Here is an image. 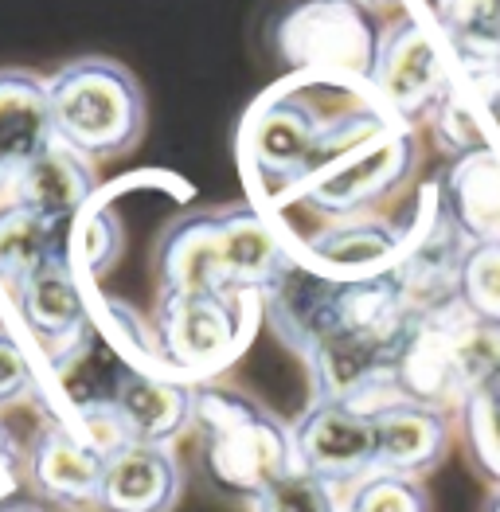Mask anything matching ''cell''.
Returning a JSON list of instances; mask_svg holds the SVG:
<instances>
[{
    "label": "cell",
    "instance_id": "1",
    "mask_svg": "<svg viewBox=\"0 0 500 512\" xmlns=\"http://www.w3.org/2000/svg\"><path fill=\"white\" fill-rule=\"evenodd\" d=\"M262 317L305 360L313 395L375 407L395 395V364L422 313L411 309L399 270L329 278L297 251L262 294Z\"/></svg>",
    "mask_w": 500,
    "mask_h": 512
},
{
    "label": "cell",
    "instance_id": "2",
    "mask_svg": "<svg viewBox=\"0 0 500 512\" xmlns=\"http://www.w3.org/2000/svg\"><path fill=\"white\" fill-rule=\"evenodd\" d=\"M391 110L360 79L293 75L262 90L235 133V161L250 204L282 215L333 153Z\"/></svg>",
    "mask_w": 500,
    "mask_h": 512
},
{
    "label": "cell",
    "instance_id": "3",
    "mask_svg": "<svg viewBox=\"0 0 500 512\" xmlns=\"http://www.w3.org/2000/svg\"><path fill=\"white\" fill-rule=\"evenodd\" d=\"M55 141L86 161H114L145 137V90L110 55H79L47 75Z\"/></svg>",
    "mask_w": 500,
    "mask_h": 512
},
{
    "label": "cell",
    "instance_id": "4",
    "mask_svg": "<svg viewBox=\"0 0 500 512\" xmlns=\"http://www.w3.org/2000/svg\"><path fill=\"white\" fill-rule=\"evenodd\" d=\"M208 477L239 497L262 493L297 466L293 430L235 387L196 384V419Z\"/></svg>",
    "mask_w": 500,
    "mask_h": 512
},
{
    "label": "cell",
    "instance_id": "5",
    "mask_svg": "<svg viewBox=\"0 0 500 512\" xmlns=\"http://www.w3.org/2000/svg\"><path fill=\"white\" fill-rule=\"evenodd\" d=\"M500 368V329L477 321L461 301L422 313L395 364V395L458 411L461 399Z\"/></svg>",
    "mask_w": 500,
    "mask_h": 512
},
{
    "label": "cell",
    "instance_id": "6",
    "mask_svg": "<svg viewBox=\"0 0 500 512\" xmlns=\"http://www.w3.org/2000/svg\"><path fill=\"white\" fill-rule=\"evenodd\" d=\"M418 126L399 122L395 114L356 133L333 153V161L297 192L293 204L325 219L368 215L383 200L399 196L418 169Z\"/></svg>",
    "mask_w": 500,
    "mask_h": 512
},
{
    "label": "cell",
    "instance_id": "7",
    "mask_svg": "<svg viewBox=\"0 0 500 512\" xmlns=\"http://www.w3.org/2000/svg\"><path fill=\"white\" fill-rule=\"evenodd\" d=\"M379 20L360 0H286L266 20V47L293 75H340L368 83Z\"/></svg>",
    "mask_w": 500,
    "mask_h": 512
},
{
    "label": "cell",
    "instance_id": "8",
    "mask_svg": "<svg viewBox=\"0 0 500 512\" xmlns=\"http://www.w3.org/2000/svg\"><path fill=\"white\" fill-rule=\"evenodd\" d=\"M262 317V294H157L153 344L161 364L196 380L231 368L254 337Z\"/></svg>",
    "mask_w": 500,
    "mask_h": 512
},
{
    "label": "cell",
    "instance_id": "9",
    "mask_svg": "<svg viewBox=\"0 0 500 512\" xmlns=\"http://www.w3.org/2000/svg\"><path fill=\"white\" fill-rule=\"evenodd\" d=\"M368 86L407 126H426L430 114L458 86L454 67H450V51L422 12L407 8L383 24Z\"/></svg>",
    "mask_w": 500,
    "mask_h": 512
},
{
    "label": "cell",
    "instance_id": "10",
    "mask_svg": "<svg viewBox=\"0 0 500 512\" xmlns=\"http://www.w3.org/2000/svg\"><path fill=\"white\" fill-rule=\"evenodd\" d=\"M16 321L24 329V341L40 352V360L51 368L63 360L75 344L83 341L98 317L94 282L75 266L71 251L47 258L40 270H32L12 294Z\"/></svg>",
    "mask_w": 500,
    "mask_h": 512
},
{
    "label": "cell",
    "instance_id": "11",
    "mask_svg": "<svg viewBox=\"0 0 500 512\" xmlns=\"http://www.w3.org/2000/svg\"><path fill=\"white\" fill-rule=\"evenodd\" d=\"M297 466L317 473L333 489L356 485L375 470V423L372 407L356 399H325L313 395V403L290 423Z\"/></svg>",
    "mask_w": 500,
    "mask_h": 512
},
{
    "label": "cell",
    "instance_id": "12",
    "mask_svg": "<svg viewBox=\"0 0 500 512\" xmlns=\"http://www.w3.org/2000/svg\"><path fill=\"white\" fill-rule=\"evenodd\" d=\"M106 470V446H98L83 427L55 415L28 442V485L47 505L86 509L98 501Z\"/></svg>",
    "mask_w": 500,
    "mask_h": 512
},
{
    "label": "cell",
    "instance_id": "13",
    "mask_svg": "<svg viewBox=\"0 0 500 512\" xmlns=\"http://www.w3.org/2000/svg\"><path fill=\"white\" fill-rule=\"evenodd\" d=\"M110 419L122 438L172 446L196 419V384L165 364H133L110 403Z\"/></svg>",
    "mask_w": 500,
    "mask_h": 512
},
{
    "label": "cell",
    "instance_id": "14",
    "mask_svg": "<svg viewBox=\"0 0 500 512\" xmlns=\"http://www.w3.org/2000/svg\"><path fill=\"white\" fill-rule=\"evenodd\" d=\"M407 243V223L375 219V215H344L325 227L309 231L305 239L293 235V251L305 266L329 278H368L391 270Z\"/></svg>",
    "mask_w": 500,
    "mask_h": 512
},
{
    "label": "cell",
    "instance_id": "15",
    "mask_svg": "<svg viewBox=\"0 0 500 512\" xmlns=\"http://www.w3.org/2000/svg\"><path fill=\"white\" fill-rule=\"evenodd\" d=\"M184 489V470L161 442L125 438L106 450V470L98 485L102 512H172Z\"/></svg>",
    "mask_w": 500,
    "mask_h": 512
},
{
    "label": "cell",
    "instance_id": "16",
    "mask_svg": "<svg viewBox=\"0 0 500 512\" xmlns=\"http://www.w3.org/2000/svg\"><path fill=\"white\" fill-rule=\"evenodd\" d=\"M375 423V470L422 473L438 470L450 450V411L430 407L422 399L391 395L372 407Z\"/></svg>",
    "mask_w": 500,
    "mask_h": 512
},
{
    "label": "cell",
    "instance_id": "17",
    "mask_svg": "<svg viewBox=\"0 0 500 512\" xmlns=\"http://www.w3.org/2000/svg\"><path fill=\"white\" fill-rule=\"evenodd\" d=\"M153 266H157V290L161 294H196V290L235 294L227 286L219 208L184 212L180 219H172L161 243H157Z\"/></svg>",
    "mask_w": 500,
    "mask_h": 512
},
{
    "label": "cell",
    "instance_id": "18",
    "mask_svg": "<svg viewBox=\"0 0 500 512\" xmlns=\"http://www.w3.org/2000/svg\"><path fill=\"white\" fill-rule=\"evenodd\" d=\"M94 196H98L94 161L67 149L63 141H51L40 157L28 161L8 184V200L40 212L51 223H75L90 208Z\"/></svg>",
    "mask_w": 500,
    "mask_h": 512
},
{
    "label": "cell",
    "instance_id": "19",
    "mask_svg": "<svg viewBox=\"0 0 500 512\" xmlns=\"http://www.w3.org/2000/svg\"><path fill=\"white\" fill-rule=\"evenodd\" d=\"M438 196L469 243H500V145L489 141L450 161Z\"/></svg>",
    "mask_w": 500,
    "mask_h": 512
},
{
    "label": "cell",
    "instance_id": "20",
    "mask_svg": "<svg viewBox=\"0 0 500 512\" xmlns=\"http://www.w3.org/2000/svg\"><path fill=\"white\" fill-rule=\"evenodd\" d=\"M55 141L47 79L24 67H0V161L16 172Z\"/></svg>",
    "mask_w": 500,
    "mask_h": 512
},
{
    "label": "cell",
    "instance_id": "21",
    "mask_svg": "<svg viewBox=\"0 0 500 512\" xmlns=\"http://www.w3.org/2000/svg\"><path fill=\"white\" fill-rule=\"evenodd\" d=\"M461 75L500 71V0H418Z\"/></svg>",
    "mask_w": 500,
    "mask_h": 512
},
{
    "label": "cell",
    "instance_id": "22",
    "mask_svg": "<svg viewBox=\"0 0 500 512\" xmlns=\"http://www.w3.org/2000/svg\"><path fill=\"white\" fill-rule=\"evenodd\" d=\"M71 251V223H51L40 212L8 200L0 208V290L12 294L47 258Z\"/></svg>",
    "mask_w": 500,
    "mask_h": 512
},
{
    "label": "cell",
    "instance_id": "23",
    "mask_svg": "<svg viewBox=\"0 0 500 512\" xmlns=\"http://www.w3.org/2000/svg\"><path fill=\"white\" fill-rule=\"evenodd\" d=\"M461 442L481 477L500 485V368L489 372L458 407Z\"/></svg>",
    "mask_w": 500,
    "mask_h": 512
},
{
    "label": "cell",
    "instance_id": "24",
    "mask_svg": "<svg viewBox=\"0 0 500 512\" xmlns=\"http://www.w3.org/2000/svg\"><path fill=\"white\" fill-rule=\"evenodd\" d=\"M122 243H125V235H122L118 215H114V208H102L98 196H94L90 208L71 223V258H75V266L83 270L90 282H98V278L118 262Z\"/></svg>",
    "mask_w": 500,
    "mask_h": 512
},
{
    "label": "cell",
    "instance_id": "25",
    "mask_svg": "<svg viewBox=\"0 0 500 512\" xmlns=\"http://www.w3.org/2000/svg\"><path fill=\"white\" fill-rule=\"evenodd\" d=\"M458 301L477 321L500 329V243H469L461 258Z\"/></svg>",
    "mask_w": 500,
    "mask_h": 512
},
{
    "label": "cell",
    "instance_id": "26",
    "mask_svg": "<svg viewBox=\"0 0 500 512\" xmlns=\"http://www.w3.org/2000/svg\"><path fill=\"white\" fill-rule=\"evenodd\" d=\"M344 512H430V497L411 473L372 470L352 485Z\"/></svg>",
    "mask_w": 500,
    "mask_h": 512
},
{
    "label": "cell",
    "instance_id": "27",
    "mask_svg": "<svg viewBox=\"0 0 500 512\" xmlns=\"http://www.w3.org/2000/svg\"><path fill=\"white\" fill-rule=\"evenodd\" d=\"M254 512H340L344 505L336 501V489L321 481L317 473L293 466L278 481H270L262 493L250 497Z\"/></svg>",
    "mask_w": 500,
    "mask_h": 512
},
{
    "label": "cell",
    "instance_id": "28",
    "mask_svg": "<svg viewBox=\"0 0 500 512\" xmlns=\"http://www.w3.org/2000/svg\"><path fill=\"white\" fill-rule=\"evenodd\" d=\"M40 387V368L32 360V344L0 325V407L28 399Z\"/></svg>",
    "mask_w": 500,
    "mask_h": 512
},
{
    "label": "cell",
    "instance_id": "29",
    "mask_svg": "<svg viewBox=\"0 0 500 512\" xmlns=\"http://www.w3.org/2000/svg\"><path fill=\"white\" fill-rule=\"evenodd\" d=\"M28 481V450L16 442V434L0 423V501L20 497Z\"/></svg>",
    "mask_w": 500,
    "mask_h": 512
},
{
    "label": "cell",
    "instance_id": "30",
    "mask_svg": "<svg viewBox=\"0 0 500 512\" xmlns=\"http://www.w3.org/2000/svg\"><path fill=\"white\" fill-rule=\"evenodd\" d=\"M465 79L477 86V94H481V102H485V114H489L493 141L500 145V71H493V75H465Z\"/></svg>",
    "mask_w": 500,
    "mask_h": 512
},
{
    "label": "cell",
    "instance_id": "31",
    "mask_svg": "<svg viewBox=\"0 0 500 512\" xmlns=\"http://www.w3.org/2000/svg\"><path fill=\"white\" fill-rule=\"evenodd\" d=\"M360 4H368L372 12H395V16L411 8V0H360Z\"/></svg>",
    "mask_w": 500,
    "mask_h": 512
},
{
    "label": "cell",
    "instance_id": "32",
    "mask_svg": "<svg viewBox=\"0 0 500 512\" xmlns=\"http://www.w3.org/2000/svg\"><path fill=\"white\" fill-rule=\"evenodd\" d=\"M0 512H47L36 501H24V497H12V501H0Z\"/></svg>",
    "mask_w": 500,
    "mask_h": 512
},
{
    "label": "cell",
    "instance_id": "33",
    "mask_svg": "<svg viewBox=\"0 0 500 512\" xmlns=\"http://www.w3.org/2000/svg\"><path fill=\"white\" fill-rule=\"evenodd\" d=\"M481 512H500V485H493V493H489V501H485Z\"/></svg>",
    "mask_w": 500,
    "mask_h": 512
},
{
    "label": "cell",
    "instance_id": "34",
    "mask_svg": "<svg viewBox=\"0 0 500 512\" xmlns=\"http://www.w3.org/2000/svg\"><path fill=\"white\" fill-rule=\"evenodd\" d=\"M8 184H12V172L4 169V161H0V192H4V188H8Z\"/></svg>",
    "mask_w": 500,
    "mask_h": 512
},
{
    "label": "cell",
    "instance_id": "35",
    "mask_svg": "<svg viewBox=\"0 0 500 512\" xmlns=\"http://www.w3.org/2000/svg\"><path fill=\"white\" fill-rule=\"evenodd\" d=\"M340 512H344V509H340Z\"/></svg>",
    "mask_w": 500,
    "mask_h": 512
}]
</instances>
